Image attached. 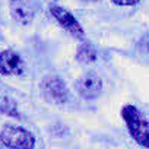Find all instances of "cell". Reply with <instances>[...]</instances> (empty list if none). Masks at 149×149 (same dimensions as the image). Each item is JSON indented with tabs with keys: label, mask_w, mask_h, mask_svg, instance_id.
Wrapping results in <instances>:
<instances>
[{
	"label": "cell",
	"mask_w": 149,
	"mask_h": 149,
	"mask_svg": "<svg viewBox=\"0 0 149 149\" xmlns=\"http://www.w3.org/2000/svg\"><path fill=\"white\" fill-rule=\"evenodd\" d=\"M123 118L126 120L133 139L142 146L149 148V123L142 117V114L133 105H126L123 108Z\"/></svg>",
	"instance_id": "6da1fadb"
},
{
	"label": "cell",
	"mask_w": 149,
	"mask_h": 149,
	"mask_svg": "<svg viewBox=\"0 0 149 149\" xmlns=\"http://www.w3.org/2000/svg\"><path fill=\"white\" fill-rule=\"evenodd\" d=\"M0 143L6 148H34V136L18 126H5L0 132Z\"/></svg>",
	"instance_id": "7a4b0ae2"
},
{
	"label": "cell",
	"mask_w": 149,
	"mask_h": 149,
	"mask_svg": "<svg viewBox=\"0 0 149 149\" xmlns=\"http://www.w3.org/2000/svg\"><path fill=\"white\" fill-rule=\"evenodd\" d=\"M41 88L48 101H51L54 104H64L67 101V88L61 79L47 78L42 82Z\"/></svg>",
	"instance_id": "3957f363"
},
{
	"label": "cell",
	"mask_w": 149,
	"mask_h": 149,
	"mask_svg": "<svg viewBox=\"0 0 149 149\" xmlns=\"http://www.w3.org/2000/svg\"><path fill=\"white\" fill-rule=\"evenodd\" d=\"M50 12H51V15L56 18V21H57L69 34H72L73 37H78V38H82V37H84V29H82V26L78 24L76 19L73 18V15L69 13L66 9L58 8V6H51V8H50Z\"/></svg>",
	"instance_id": "277c9868"
},
{
	"label": "cell",
	"mask_w": 149,
	"mask_h": 149,
	"mask_svg": "<svg viewBox=\"0 0 149 149\" xmlns=\"http://www.w3.org/2000/svg\"><path fill=\"white\" fill-rule=\"evenodd\" d=\"M76 89L84 98H95L101 94L102 82L98 74L95 73H86L76 82Z\"/></svg>",
	"instance_id": "5b68a950"
},
{
	"label": "cell",
	"mask_w": 149,
	"mask_h": 149,
	"mask_svg": "<svg viewBox=\"0 0 149 149\" xmlns=\"http://www.w3.org/2000/svg\"><path fill=\"white\" fill-rule=\"evenodd\" d=\"M21 72H22V60L15 51L6 50L0 53V73L18 74Z\"/></svg>",
	"instance_id": "8992f818"
},
{
	"label": "cell",
	"mask_w": 149,
	"mask_h": 149,
	"mask_svg": "<svg viewBox=\"0 0 149 149\" xmlns=\"http://www.w3.org/2000/svg\"><path fill=\"white\" fill-rule=\"evenodd\" d=\"M10 13L19 24H28L32 21L34 12L26 0H10Z\"/></svg>",
	"instance_id": "52a82bcc"
},
{
	"label": "cell",
	"mask_w": 149,
	"mask_h": 149,
	"mask_svg": "<svg viewBox=\"0 0 149 149\" xmlns=\"http://www.w3.org/2000/svg\"><path fill=\"white\" fill-rule=\"evenodd\" d=\"M76 58H78L81 63H85V64H86V63H91V61H94V60L97 58V51H95V48H94L91 44L86 42V44L81 45Z\"/></svg>",
	"instance_id": "ba28073f"
},
{
	"label": "cell",
	"mask_w": 149,
	"mask_h": 149,
	"mask_svg": "<svg viewBox=\"0 0 149 149\" xmlns=\"http://www.w3.org/2000/svg\"><path fill=\"white\" fill-rule=\"evenodd\" d=\"M0 113L2 114H8L10 117H19L18 108H16V102L8 97L0 95Z\"/></svg>",
	"instance_id": "9c48e42d"
},
{
	"label": "cell",
	"mask_w": 149,
	"mask_h": 149,
	"mask_svg": "<svg viewBox=\"0 0 149 149\" xmlns=\"http://www.w3.org/2000/svg\"><path fill=\"white\" fill-rule=\"evenodd\" d=\"M140 48L145 50V51H149V32L145 34V37L142 38V41H140Z\"/></svg>",
	"instance_id": "30bf717a"
},
{
	"label": "cell",
	"mask_w": 149,
	"mask_h": 149,
	"mask_svg": "<svg viewBox=\"0 0 149 149\" xmlns=\"http://www.w3.org/2000/svg\"><path fill=\"white\" fill-rule=\"evenodd\" d=\"M116 5H120V6H132L134 3H137L139 0H113Z\"/></svg>",
	"instance_id": "8fae6325"
}]
</instances>
